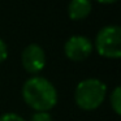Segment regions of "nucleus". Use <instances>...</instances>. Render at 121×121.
<instances>
[{
  "instance_id": "nucleus-1",
  "label": "nucleus",
  "mask_w": 121,
  "mask_h": 121,
  "mask_svg": "<svg viewBox=\"0 0 121 121\" xmlns=\"http://www.w3.org/2000/svg\"><path fill=\"white\" fill-rule=\"evenodd\" d=\"M22 98L37 112H48L57 103V90L47 78L34 76L25 81Z\"/></svg>"
},
{
  "instance_id": "nucleus-2",
  "label": "nucleus",
  "mask_w": 121,
  "mask_h": 121,
  "mask_svg": "<svg viewBox=\"0 0 121 121\" xmlns=\"http://www.w3.org/2000/svg\"><path fill=\"white\" fill-rule=\"evenodd\" d=\"M107 95V86L98 78H86L81 81L74 91L76 104L83 111H94L103 103Z\"/></svg>"
},
{
  "instance_id": "nucleus-3",
  "label": "nucleus",
  "mask_w": 121,
  "mask_h": 121,
  "mask_svg": "<svg viewBox=\"0 0 121 121\" xmlns=\"http://www.w3.org/2000/svg\"><path fill=\"white\" fill-rule=\"evenodd\" d=\"M95 48L103 57L118 59L121 56V27L118 25H107L98 31Z\"/></svg>"
},
{
  "instance_id": "nucleus-4",
  "label": "nucleus",
  "mask_w": 121,
  "mask_h": 121,
  "mask_svg": "<svg viewBox=\"0 0 121 121\" xmlns=\"http://www.w3.org/2000/svg\"><path fill=\"white\" fill-rule=\"evenodd\" d=\"M92 42L85 35H73L64 44L66 57L74 61H82L92 52Z\"/></svg>"
},
{
  "instance_id": "nucleus-5",
  "label": "nucleus",
  "mask_w": 121,
  "mask_h": 121,
  "mask_svg": "<svg viewBox=\"0 0 121 121\" xmlns=\"http://www.w3.org/2000/svg\"><path fill=\"white\" fill-rule=\"evenodd\" d=\"M22 65L25 70L29 73H39L43 68L46 66V52L39 44L31 43L27 47L24 48L21 55Z\"/></svg>"
},
{
  "instance_id": "nucleus-6",
  "label": "nucleus",
  "mask_w": 121,
  "mask_h": 121,
  "mask_svg": "<svg viewBox=\"0 0 121 121\" xmlns=\"http://www.w3.org/2000/svg\"><path fill=\"white\" fill-rule=\"evenodd\" d=\"M92 9L91 0H70L68 5V14L72 20L86 18Z\"/></svg>"
},
{
  "instance_id": "nucleus-7",
  "label": "nucleus",
  "mask_w": 121,
  "mask_h": 121,
  "mask_svg": "<svg viewBox=\"0 0 121 121\" xmlns=\"http://www.w3.org/2000/svg\"><path fill=\"white\" fill-rule=\"evenodd\" d=\"M111 107L113 108L117 115L121 113V91L120 86H116L113 89V91L111 92Z\"/></svg>"
},
{
  "instance_id": "nucleus-8",
  "label": "nucleus",
  "mask_w": 121,
  "mask_h": 121,
  "mask_svg": "<svg viewBox=\"0 0 121 121\" xmlns=\"http://www.w3.org/2000/svg\"><path fill=\"white\" fill-rule=\"evenodd\" d=\"M0 121H26L24 117H21L20 115L13 112H8L0 116Z\"/></svg>"
},
{
  "instance_id": "nucleus-9",
  "label": "nucleus",
  "mask_w": 121,
  "mask_h": 121,
  "mask_svg": "<svg viewBox=\"0 0 121 121\" xmlns=\"http://www.w3.org/2000/svg\"><path fill=\"white\" fill-rule=\"evenodd\" d=\"M30 121H52V116L48 112H37L31 116Z\"/></svg>"
},
{
  "instance_id": "nucleus-10",
  "label": "nucleus",
  "mask_w": 121,
  "mask_h": 121,
  "mask_svg": "<svg viewBox=\"0 0 121 121\" xmlns=\"http://www.w3.org/2000/svg\"><path fill=\"white\" fill-rule=\"evenodd\" d=\"M7 57H8V47L7 43L0 38V63H3Z\"/></svg>"
},
{
  "instance_id": "nucleus-11",
  "label": "nucleus",
  "mask_w": 121,
  "mask_h": 121,
  "mask_svg": "<svg viewBox=\"0 0 121 121\" xmlns=\"http://www.w3.org/2000/svg\"><path fill=\"white\" fill-rule=\"evenodd\" d=\"M96 1H99L102 4H112V3H116L117 0H96Z\"/></svg>"
}]
</instances>
